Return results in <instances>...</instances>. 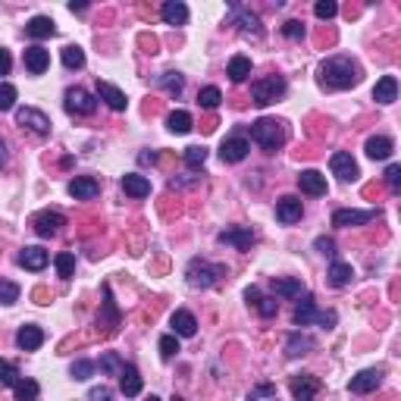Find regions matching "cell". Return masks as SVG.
<instances>
[{"instance_id": "cell-1", "label": "cell", "mask_w": 401, "mask_h": 401, "mask_svg": "<svg viewBox=\"0 0 401 401\" xmlns=\"http://www.w3.org/2000/svg\"><path fill=\"white\" fill-rule=\"evenodd\" d=\"M317 82H320V88H326V91L354 88V85L360 82V66L354 63L351 57H329L320 63Z\"/></svg>"}, {"instance_id": "cell-2", "label": "cell", "mask_w": 401, "mask_h": 401, "mask_svg": "<svg viewBox=\"0 0 401 401\" xmlns=\"http://www.w3.org/2000/svg\"><path fill=\"white\" fill-rule=\"evenodd\" d=\"M295 326H311V323H320L323 329H332V326L339 323V317H336V311H317V301H313L311 292H304V295L298 298V304H295Z\"/></svg>"}, {"instance_id": "cell-3", "label": "cell", "mask_w": 401, "mask_h": 401, "mask_svg": "<svg viewBox=\"0 0 401 401\" xmlns=\"http://www.w3.org/2000/svg\"><path fill=\"white\" fill-rule=\"evenodd\" d=\"M251 138L266 154H276L285 144V125L279 123V119L264 116V119H257V123H251Z\"/></svg>"}, {"instance_id": "cell-4", "label": "cell", "mask_w": 401, "mask_h": 401, "mask_svg": "<svg viewBox=\"0 0 401 401\" xmlns=\"http://www.w3.org/2000/svg\"><path fill=\"white\" fill-rule=\"evenodd\" d=\"M226 273L229 270H226L223 264H210V260H204V257H195L189 264V270H185V279H189L191 289H213Z\"/></svg>"}, {"instance_id": "cell-5", "label": "cell", "mask_w": 401, "mask_h": 401, "mask_svg": "<svg viewBox=\"0 0 401 401\" xmlns=\"http://www.w3.org/2000/svg\"><path fill=\"white\" fill-rule=\"evenodd\" d=\"M285 88H289V82H285L283 76L257 79V82L251 85V100L257 107H270V104H276V100L285 95Z\"/></svg>"}, {"instance_id": "cell-6", "label": "cell", "mask_w": 401, "mask_h": 401, "mask_svg": "<svg viewBox=\"0 0 401 401\" xmlns=\"http://www.w3.org/2000/svg\"><path fill=\"white\" fill-rule=\"evenodd\" d=\"M63 107H66L69 116H91V113L97 110V100H95V95H88L85 88H66Z\"/></svg>"}, {"instance_id": "cell-7", "label": "cell", "mask_w": 401, "mask_h": 401, "mask_svg": "<svg viewBox=\"0 0 401 401\" xmlns=\"http://www.w3.org/2000/svg\"><path fill=\"white\" fill-rule=\"evenodd\" d=\"M379 217V207H370V210H351V207H339L332 213V226L339 229H351V226H367Z\"/></svg>"}, {"instance_id": "cell-8", "label": "cell", "mask_w": 401, "mask_h": 401, "mask_svg": "<svg viewBox=\"0 0 401 401\" xmlns=\"http://www.w3.org/2000/svg\"><path fill=\"white\" fill-rule=\"evenodd\" d=\"M219 245H232L236 251H251V245L257 242V232L251 229V226H229V229H223L217 236Z\"/></svg>"}, {"instance_id": "cell-9", "label": "cell", "mask_w": 401, "mask_h": 401, "mask_svg": "<svg viewBox=\"0 0 401 401\" xmlns=\"http://www.w3.org/2000/svg\"><path fill=\"white\" fill-rule=\"evenodd\" d=\"M323 389V383H320V376H313V373H298V376L289 379V392L295 401H313V395Z\"/></svg>"}, {"instance_id": "cell-10", "label": "cell", "mask_w": 401, "mask_h": 401, "mask_svg": "<svg viewBox=\"0 0 401 401\" xmlns=\"http://www.w3.org/2000/svg\"><path fill=\"white\" fill-rule=\"evenodd\" d=\"M16 123L22 125V129L35 132V135H50V119L44 116L41 110H35V107H19V110H16Z\"/></svg>"}, {"instance_id": "cell-11", "label": "cell", "mask_w": 401, "mask_h": 401, "mask_svg": "<svg viewBox=\"0 0 401 401\" xmlns=\"http://www.w3.org/2000/svg\"><path fill=\"white\" fill-rule=\"evenodd\" d=\"M32 226H35V232L41 238H53V236H60V232H63L66 217L60 210H41L35 219H32Z\"/></svg>"}, {"instance_id": "cell-12", "label": "cell", "mask_w": 401, "mask_h": 401, "mask_svg": "<svg viewBox=\"0 0 401 401\" xmlns=\"http://www.w3.org/2000/svg\"><path fill=\"white\" fill-rule=\"evenodd\" d=\"M232 10H236V25H238V32H242V38L260 41V38H264V25H260L257 13L242 10V6H232Z\"/></svg>"}, {"instance_id": "cell-13", "label": "cell", "mask_w": 401, "mask_h": 401, "mask_svg": "<svg viewBox=\"0 0 401 401\" xmlns=\"http://www.w3.org/2000/svg\"><path fill=\"white\" fill-rule=\"evenodd\" d=\"M329 166H332V176H339L342 182H354V179L360 176L358 163H354V157H351L348 151H336V154H332Z\"/></svg>"}, {"instance_id": "cell-14", "label": "cell", "mask_w": 401, "mask_h": 401, "mask_svg": "<svg viewBox=\"0 0 401 401\" xmlns=\"http://www.w3.org/2000/svg\"><path fill=\"white\" fill-rule=\"evenodd\" d=\"M248 151H251L248 138L232 135V138H226V142L219 144V160H223V163H242V160L248 157Z\"/></svg>"}, {"instance_id": "cell-15", "label": "cell", "mask_w": 401, "mask_h": 401, "mask_svg": "<svg viewBox=\"0 0 401 401\" xmlns=\"http://www.w3.org/2000/svg\"><path fill=\"white\" fill-rule=\"evenodd\" d=\"M245 301H248L251 307H257V313H260V317H266V320L276 317V311H279V301L270 298V295H264L257 285H248V289H245Z\"/></svg>"}, {"instance_id": "cell-16", "label": "cell", "mask_w": 401, "mask_h": 401, "mask_svg": "<svg viewBox=\"0 0 401 401\" xmlns=\"http://www.w3.org/2000/svg\"><path fill=\"white\" fill-rule=\"evenodd\" d=\"M298 189L311 198H323L326 195V176L317 170H301L298 172Z\"/></svg>"}, {"instance_id": "cell-17", "label": "cell", "mask_w": 401, "mask_h": 401, "mask_svg": "<svg viewBox=\"0 0 401 401\" xmlns=\"http://www.w3.org/2000/svg\"><path fill=\"white\" fill-rule=\"evenodd\" d=\"M383 386V370H360L358 376H351L348 389L354 395H367V392H376Z\"/></svg>"}, {"instance_id": "cell-18", "label": "cell", "mask_w": 401, "mask_h": 401, "mask_svg": "<svg viewBox=\"0 0 401 401\" xmlns=\"http://www.w3.org/2000/svg\"><path fill=\"white\" fill-rule=\"evenodd\" d=\"M142 373H138L135 364H123V370H119V392H123L125 398H135L142 395Z\"/></svg>"}, {"instance_id": "cell-19", "label": "cell", "mask_w": 401, "mask_h": 401, "mask_svg": "<svg viewBox=\"0 0 401 401\" xmlns=\"http://www.w3.org/2000/svg\"><path fill=\"white\" fill-rule=\"evenodd\" d=\"M119 320H123V313H119L116 301H113L110 285H104V307H100V313H97V326H107V329L113 332L119 326Z\"/></svg>"}, {"instance_id": "cell-20", "label": "cell", "mask_w": 401, "mask_h": 401, "mask_svg": "<svg viewBox=\"0 0 401 401\" xmlns=\"http://www.w3.org/2000/svg\"><path fill=\"white\" fill-rule=\"evenodd\" d=\"M301 213H304V204H301V198H295V195L279 198V204H276V219H279V223H285V226L298 223Z\"/></svg>"}, {"instance_id": "cell-21", "label": "cell", "mask_w": 401, "mask_h": 401, "mask_svg": "<svg viewBox=\"0 0 401 401\" xmlns=\"http://www.w3.org/2000/svg\"><path fill=\"white\" fill-rule=\"evenodd\" d=\"M25 69L32 72V76H41V72H48L50 66V53L41 48V44H32V48H25Z\"/></svg>"}, {"instance_id": "cell-22", "label": "cell", "mask_w": 401, "mask_h": 401, "mask_svg": "<svg viewBox=\"0 0 401 401\" xmlns=\"http://www.w3.org/2000/svg\"><path fill=\"white\" fill-rule=\"evenodd\" d=\"M170 326H172V336H182V339L198 336V320L191 311H176L170 317Z\"/></svg>"}, {"instance_id": "cell-23", "label": "cell", "mask_w": 401, "mask_h": 401, "mask_svg": "<svg viewBox=\"0 0 401 401\" xmlns=\"http://www.w3.org/2000/svg\"><path fill=\"white\" fill-rule=\"evenodd\" d=\"M48 251L38 248V245H29V248H22V254H19V266H25V270L32 273H41L44 266H48Z\"/></svg>"}, {"instance_id": "cell-24", "label": "cell", "mask_w": 401, "mask_h": 401, "mask_svg": "<svg viewBox=\"0 0 401 401\" xmlns=\"http://www.w3.org/2000/svg\"><path fill=\"white\" fill-rule=\"evenodd\" d=\"M373 100L383 104V107L395 104V100H398V79L395 76H383V79H379L376 88H373Z\"/></svg>"}, {"instance_id": "cell-25", "label": "cell", "mask_w": 401, "mask_h": 401, "mask_svg": "<svg viewBox=\"0 0 401 401\" xmlns=\"http://www.w3.org/2000/svg\"><path fill=\"white\" fill-rule=\"evenodd\" d=\"M97 191H100V185L91 176H76L69 182V195L76 200H91V198H97Z\"/></svg>"}, {"instance_id": "cell-26", "label": "cell", "mask_w": 401, "mask_h": 401, "mask_svg": "<svg viewBox=\"0 0 401 401\" xmlns=\"http://www.w3.org/2000/svg\"><path fill=\"white\" fill-rule=\"evenodd\" d=\"M364 151H367V157L370 160H389L392 151H395V142L386 138V135H373V138H367Z\"/></svg>"}, {"instance_id": "cell-27", "label": "cell", "mask_w": 401, "mask_h": 401, "mask_svg": "<svg viewBox=\"0 0 401 401\" xmlns=\"http://www.w3.org/2000/svg\"><path fill=\"white\" fill-rule=\"evenodd\" d=\"M97 97L104 100V104L110 107V110H116V113H119V110H125V104H129V100H125V95L116 88V85L100 82V79H97Z\"/></svg>"}, {"instance_id": "cell-28", "label": "cell", "mask_w": 401, "mask_h": 401, "mask_svg": "<svg viewBox=\"0 0 401 401\" xmlns=\"http://www.w3.org/2000/svg\"><path fill=\"white\" fill-rule=\"evenodd\" d=\"M16 345L22 351H38L44 345V332H41V326H22V329L16 332Z\"/></svg>"}, {"instance_id": "cell-29", "label": "cell", "mask_w": 401, "mask_h": 401, "mask_svg": "<svg viewBox=\"0 0 401 401\" xmlns=\"http://www.w3.org/2000/svg\"><path fill=\"white\" fill-rule=\"evenodd\" d=\"M160 16H163L166 25H185L189 22V6H185L182 0H166V4L160 6Z\"/></svg>"}, {"instance_id": "cell-30", "label": "cell", "mask_w": 401, "mask_h": 401, "mask_svg": "<svg viewBox=\"0 0 401 401\" xmlns=\"http://www.w3.org/2000/svg\"><path fill=\"white\" fill-rule=\"evenodd\" d=\"M25 35L38 38V41L53 38V35H57V22H53L50 16H35V19H29V25H25Z\"/></svg>"}, {"instance_id": "cell-31", "label": "cell", "mask_w": 401, "mask_h": 401, "mask_svg": "<svg viewBox=\"0 0 401 401\" xmlns=\"http://www.w3.org/2000/svg\"><path fill=\"white\" fill-rule=\"evenodd\" d=\"M313 348H317V342H313V336H307V332H292V336L285 339V354H289V358H301V354H307Z\"/></svg>"}, {"instance_id": "cell-32", "label": "cell", "mask_w": 401, "mask_h": 401, "mask_svg": "<svg viewBox=\"0 0 401 401\" xmlns=\"http://www.w3.org/2000/svg\"><path fill=\"white\" fill-rule=\"evenodd\" d=\"M326 276H329V285H332V289H345V285H348L351 279H354V270H351V264H345V260H332V264H329V273H326Z\"/></svg>"}, {"instance_id": "cell-33", "label": "cell", "mask_w": 401, "mask_h": 401, "mask_svg": "<svg viewBox=\"0 0 401 401\" xmlns=\"http://www.w3.org/2000/svg\"><path fill=\"white\" fill-rule=\"evenodd\" d=\"M123 191H125L129 198H148V195H151L148 176H138V172H129V176H123Z\"/></svg>"}, {"instance_id": "cell-34", "label": "cell", "mask_w": 401, "mask_h": 401, "mask_svg": "<svg viewBox=\"0 0 401 401\" xmlns=\"http://www.w3.org/2000/svg\"><path fill=\"white\" fill-rule=\"evenodd\" d=\"M191 113L189 110H172L170 116H166V129L172 132V135H189L191 132Z\"/></svg>"}, {"instance_id": "cell-35", "label": "cell", "mask_w": 401, "mask_h": 401, "mask_svg": "<svg viewBox=\"0 0 401 401\" xmlns=\"http://www.w3.org/2000/svg\"><path fill=\"white\" fill-rule=\"evenodd\" d=\"M226 76H229L236 85H242L245 79L251 76V60L245 57V53H236V57L229 60V69H226Z\"/></svg>"}, {"instance_id": "cell-36", "label": "cell", "mask_w": 401, "mask_h": 401, "mask_svg": "<svg viewBox=\"0 0 401 401\" xmlns=\"http://www.w3.org/2000/svg\"><path fill=\"white\" fill-rule=\"evenodd\" d=\"M273 292H276L279 298H301L304 295V283H301V279H273Z\"/></svg>"}, {"instance_id": "cell-37", "label": "cell", "mask_w": 401, "mask_h": 401, "mask_svg": "<svg viewBox=\"0 0 401 401\" xmlns=\"http://www.w3.org/2000/svg\"><path fill=\"white\" fill-rule=\"evenodd\" d=\"M157 88H163L166 95H172V97H179L182 95V88H185V76L182 72H163V76H157Z\"/></svg>"}, {"instance_id": "cell-38", "label": "cell", "mask_w": 401, "mask_h": 401, "mask_svg": "<svg viewBox=\"0 0 401 401\" xmlns=\"http://www.w3.org/2000/svg\"><path fill=\"white\" fill-rule=\"evenodd\" d=\"M13 395H16V401H35L38 395H41V386L35 383V379H19L16 386H13Z\"/></svg>"}, {"instance_id": "cell-39", "label": "cell", "mask_w": 401, "mask_h": 401, "mask_svg": "<svg viewBox=\"0 0 401 401\" xmlns=\"http://www.w3.org/2000/svg\"><path fill=\"white\" fill-rule=\"evenodd\" d=\"M53 264H57L60 279H72V276H76V254H69V251H60L57 257H53Z\"/></svg>"}, {"instance_id": "cell-40", "label": "cell", "mask_w": 401, "mask_h": 401, "mask_svg": "<svg viewBox=\"0 0 401 401\" xmlns=\"http://www.w3.org/2000/svg\"><path fill=\"white\" fill-rule=\"evenodd\" d=\"M63 66L66 69H82L85 66V50L79 44H66L63 48Z\"/></svg>"}, {"instance_id": "cell-41", "label": "cell", "mask_w": 401, "mask_h": 401, "mask_svg": "<svg viewBox=\"0 0 401 401\" xmlns=\"http://www.w3.org/2000/svg\"><path fill=\"white\" fill-rule=\"evenodd\" d=\"M19 379H22L19 367L13 364V360H4V358H0V386H10V389H13Z\"/></svg>"}, {"instance_id": "cell-42", "label": "cell", "mask_w": 401, "mask_h": 401, "mask_svg": "<svg viewBox=\"0 0 401 401\" xmlns=\"http://www.w3.org/2000/svg\"><path fill=\"white\" fill-rule=\"evenodd\" d=\"M95 370H97V364L95 360H72V367H69V373H72V379H79V383H85V379H91L95 376Z\"/></svg>"}, {"instance_id": "cell-43", "label": "cell", "mask_w": 401, "mask_h": 401, "mask_svg": "<svg viewBox=\"0 0 401 401\" xmlns=\"http://www.w3.org/2000/svg\"><path fill=\"white\" fill-rule=\"evenodd\" d=\"M248 401H279V392H276V386L273 383H257L248 392Z\"/></svg>"}, {"instance_id": "cell-44", "label": "cell", "mask_w": 401, "mask_h": 401, "mask_svg": "<svg viewBox=\"0 0 401 401\" xmlns=\"http://www.w3.org/2000/svg\"><path fill=\"white\" fill-rule=\"evenodd\" d=\"M219 100H223V95H219V88H213V85H207V88L198 91V104L204 107V110H217Z\"/></svg>"}, {"instance_id": "cell-45", "label": "cell", "mask_w": 401, "mask_h": 401, "mask_svg": "<svg viewBox=\"0 0 401 401\" xmlns=\"http://www.w3.org/2000/svg\"><path fill=\"white\" fill-rule=\"evenodd\" d=\"M204 163H207V148H200V144L185 148V166H189V170H200Z\"/></svg>"}, {"instance_id": "cell-46", "label": "cell", "mask_w": 401, "mask_h": 401, "mask_svg": "<svg viewBox=\"0 0 401 401\" xmlns=\"http://www.w3.org/2000/svg\"><path fill=\"white\" fill-rule=\"evenodd\" d=\"M100 370L110 373V376H119V370H123V358H119L116 351H104L100 354Z\"/></svg>"}, {"instance_id": "cell-47", "label": "cell", "mask_w": 401, "mask_h": 401, "mask_svg": "<svg viewBox=\"0 0 401 401\" xmlns=\"http://www.w3.org/2000/svg\"><path fill=\"white\" fill-rule=\"evenodd\" d=\"M16 97H19L16 85H10V82H0V113L13 110V107H16Z\"/></svg>"}, {"instance_id": "cell-48", "label": "cell", "mask_w": 401, "mask_h": 401, "mask_svg": "<svg viewBox=\"0 0 401 401\" xmlns=\"http://www.w3.org/2000/svg\"><path fill=\"white\" fill-rule=\"evenodd\" d=\"M176 351H179V336H160V358L163 360H172L176 358Z\"/></svg>"}, {"instance_id": "cell-49", "label": "cell", "mask_w": 401, "mask_h": 401, "mask_svg": "<svg viewBox=\"0 0 401 401\" xmlns=\"http://www.w3.org/2000/svg\"><path fill=\"white\" fill-rule=\"evenodd\" d=\"M19 301V285L10 279H0V304H16Z\"/></svg>"}, {"instance_id": "cell-50", "label": "cell", "mask_w": 401, "mask_h": 401, "mask_svg": "<svg viewBox=\"0 0 401 401\" xmlns=\"http://www.w3.org/2000/svg\"><path fill=\"white\" fill-rule=\"evenodd\" d=\"M313 13H317V19H332L339 13V4L336 0H317V4H313Z\"/></svg>"}, {"instance_id": "cell-51", "label": "cell", "mask_w": 401, "mask_h": 401, "mask_svg": "<svg viewBox=\"0 0 401 401\" xmlns=\"http://www.w3.org/2000/svg\"><path fill=\"white\" fill-rule=\"evenodd\" d=\"M304 22H298V19H289V22L283 25V35L289 38V41H301V38H304Z\"/></svg>"}, {"instance_id": "cell-52", "label": "cell", "mask_w": 401, "mask_h": 401, "mask_svg": "<svg viewBox=\"0 0 401 401\" xmlns=\"http://www.w3.org/2000/svg\"><path fill=\"white\" fill-rule=\"evenodd\" d=\"M386 185H389L392 191H401V166L392 163L389 170H386Z\"/></svg>"}, {"instance_id": "cell-53", "label": "cell", "mask_w": 401, "mask_h": 401, "mask_svg": "<svg viewBox=\"0 0 401 401\" xmlns=\"http://www.w3.org/2000/svg\"><path fill=\"white\" fill-rule=\"evenodd\" d=\"M313 248H317L320 254H326V257H336V242H332V238H326V236H320L317 242H313Z\"/></svg>"}, {"instance_id": "cell-54", "label": "cell", "mask_w": 401, "mask_h": 401, "mask_svg": "<svg viewBox=\"0 0 401 401\" xmlns=\"http://www.w3.org/2000/svg\"><path fill=\"white\" fill-rule=\"evenodd\" d=\"M88 401H113V392L107 389V386H95V389L88 392Z\"/></svg>"}, {"instance_id": "cell-55", "label": "cell", "mask_w": 401, "mask_h": 401, "mask_svg": "<svg viewBox=\"0 0 401 401\" xmlns=\"http://www.w3.org/2000/svg\"><path fill=\"white\" fill-rule=\"evenodd\" d=\"M10 69H13V57H10V50L0 48V76H10Z\"/></svg>"}, {"instance_id": "cell-56", "label": "cell", "mask_w": 401, "mask_h": 401, "mask_svg": "<svg viewBox=\"0 0 401 401\" xmlns=\"http://www.w3.org/2000/svg\"><path fill=\"white\" fill-rule=\"evenodd\" d=\"M69 10L72 13H85V10H88V4H69Z\"/></svg>"}, {"instance_id": "cell-57", "label": "cell", "mask_w": 401, "mask_h": 401, "mask_svg": "<svg viewBox=\"0 0 401 401\" xmlns=\"http://www.w3.org/2000/svg\"><path fill=\"white\" fill-rule=\"evenodd\" d=\"M4 160H6V142L0 138V163H4Z\"/></svg>"}, {"instance_id": "cell-58", "label": "cell", "mask_w": 401, "mask_h": 401, "mask_svg": "<svg viewBox=\"0 0 401 401\" xmlns=\"http://www.w3.org/2000/svg\"><path fill=\"white\" fill-rule=\"evenodd\" d=\"M172 401H185V398L182 395H172Z\"/></svg>"}, {"instance_id": "cell-59", "label": "cell", "mask_w": 401, "mask_h": 401, "mask_svg": "<svg viewBox=\"0 0 401 401\" xmlns=\"http://www.w3.org/2000/svg\"><path fill=\"white\" fill-rule=\"evenodd\" d=\"M148 401H160V398H157V395H151V398H148Z\"/></svg>"}]
</instances>
